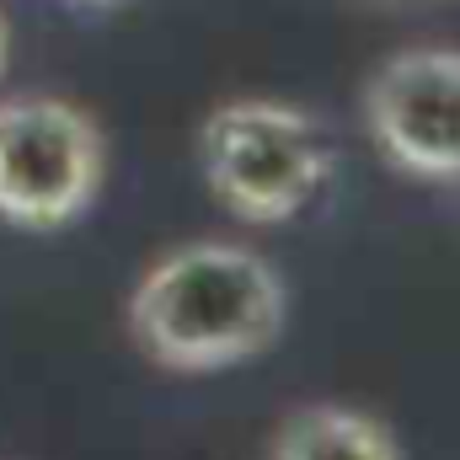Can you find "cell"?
Wrapping results in <instances>:
<instances>
[{"instance_id":"cell-4","label":"cell","mask_w":460,"mask_h":460,"mask_svg":"<svg viewBox=\"0 0 460 460\" xmlns=\"http://www.w3.org/2000/svg\"><path fill=\"white\" fill-rule=\"evenodd\" d=\"M358 108L385 166L418 182H460V49L423 43L380 59Z\"/></svg>"},{"instance_id":"cell-3","label":"cell","mask_w":460,"mask_h":460,"mask_svg":"<svg viewBox=\"0 0 460 460\" xmlns=\"http://www.w3.org/2000/svg\"><path fill=\"white\" fill-rule=\"evenodd\" d=\"M108 182L97 118L54 92L0 97V220L32 235L75 226Z\"/></svg>"},{"instance_id":"cell-7","label":"cell","mask_w":460,"mask_h":460,"mask_svg":"<svg viewBox=\"0 0 460 460\" xmlns=\"http://www.w3.org/2000/svg\"><path fill=\"white\" fill-rule=\"evenodd\" d=\"M81 5H113V0H81Z\"/></svg>"},{"instance_id":"cell-2","label":"cell","mask_w":460,"mask_h":460,"mask_svg":"<svg viewBox=\"0 0 460 460\" xmlns=\"http://www.w3.org/2000/svg\"><path fill=\"white\" fill-rule=\"evenodd\" d=\"M199 166L209 193L246 226L295 220L332 177L322 118L279 97H230L199 123Z\"/></svg>"},{"instance_id":"cell-6","label":"cell","mask_w":460,"mask_h":460,"mask_svg":"<svg viewBox=\"0 0 460 460\" xmlns=\"http://www.w3.org/2000/svg\"><path fill=\"white\" fill-rule=\"evenodd\" d=\"M5 65H11V22L0 11V81H5Z\"/></svg>"},{"instance_id":"cell-5","label":"cell","mask_w":460,"mask_h":460,"mask_svg":"<svg viewBox=\"0 0 460 460\" xmlns=\"http://www.w3.org/2000/svg\"><path fill=\"white\" fill-rule=\"evenodd\" d=\"M273 460H402V445L385 429V418L364 407L305 402L279 423Z\"/></svg>"},{"instance_id":"cell-1","label":"cell","mask_w":460,"mask_h":460,"mask_svg":"<svg viewBox=\"0 0 460 460\" xmlns=\"http://www.w3.org/2000/svg\"><path fill=\"white\" fill-rule=\"evenodd\" d=\"M289 289L279 268L241 241H182L128 289L123 327L134 348L172 375H220L262 358L284 338Z\"/></svg>"}]
</instances>
